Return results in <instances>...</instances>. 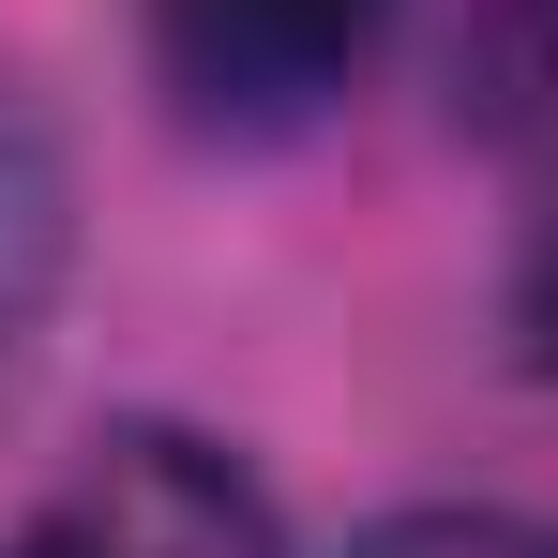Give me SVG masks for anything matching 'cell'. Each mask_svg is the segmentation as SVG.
Returning <instances> with one entry per match:
<instances>
[{
	"label": "cell",
	"mask_w": 558,
	"mask_h": 558,
	"mask_svg": "<svg viewBox=\"0 0 558 558\" xmlns=\"http://www.w3.org/2000/svg\"><path fill=\"white\" fill-rule=\"evenodd\" d=\"M392 15L408 0H151V76L196 136L272 151V136H302L363 92Z\"/></svg>",
	"instance_id": "1"
},
{
	"label": "cell",
	"mask_w": 558,
	"mask_h": 558,
	"mask_svg": "<svg viewBox=\"0 0 558 558\" xmlns=\"http://www.w3.org/2000/svg\"><path fill=\"white\" fill-rule=\"evenodd\" d=\"M0 558H287V529H272L257 468L227 453V438L106 423L92 453L0 529Z\"/></svg>",
	"instance_id": "2"
},
{
	"label": "cell",
	"mask_w": 558,
	"mask_h": 558,
	"mask_svg": "<svg viewBox=\"0 0 558 558\" xmlns=\"http://www.w3.org/2000/svg\"><path fill=\"white\" fill-rule=\"evenodd\" d=\"M61 272H76V167H61V121L0 76V392L31 363Z\"/></svg>",
	"instance_id": "3"
},
{
	"label": "cell",
	"mask_w": 558,
	"mask_h": 558,
	"mask_svg": "<svg viewBox=\"0 0 558 558\" xmlns=\"http://www.w3.org/2000/svg\"><path fill=\"white\" fill-rule=\"evenodd\" d=\"M438 76H453V121H468V136L558 121V0H453Z\"/></svg>",
	"instance_id": "4"
},
{
	"label": "cell",
	"mask_w": 558,
	"mask_h": 558,
	"mask_svg": "<svg viewBox=\"0 0 558 558\" xmlns=\"http://www.w3.org/2000/svg\"><path fill=\"white\" fill-rule=\"evenodd\" d=\"M348 558H558V529L498 513V498H423V513H377Z\"/></svg>",
	"instance_id": "5"
},
{
	"label": "cell",
	"mask_w": 558,
	"mask_h": 558,
	"mask_svg": "<svg viewBox=\"0 0 558 558\" xmlns=\"http://www.w3.org/2000/svg\"><path fill=\"white\" fill-rule=\"evenodd\" d=\"M513 348L558 377V182L529 196V227H513Z\"/></svg>",
	"instance_id": "6"
}]
</instances>
